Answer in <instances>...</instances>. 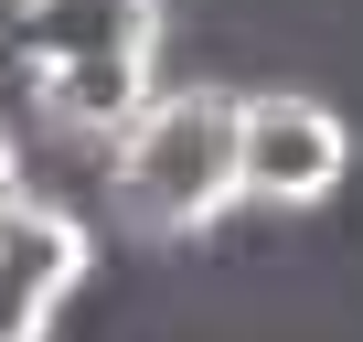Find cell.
Returning <instances> with one entry per match:
<instances>
[{
  "mask_svg": "<svg viewBox=\"0 0 363 342\" xmlns=\"http://www.w3.org/2000/svg\"><path fill=\"white\" fill-rule=\"evenodd\" d=\"M107 204L160 236H214L235 214V86H160L107 150Z\"/></svg>",
  "mask_w": 363,
  "mask_h": 342,
  "instance_id": "1",
  "label": "cell"
},
{
  "mask_svg": "<svg viewBox=\"0 0 363 342\" xmlns=\"http://www.w3.org/2000/svg\"><path fill=\"white\" fill-rule=\"evenodd\" d=\"M352 182V118L310 86H246L235 96V204L257 214H320Z\"/></svg>",
  "mask_w": 363,
  "mask_h": 342,
  "instance_id": "2",
  "label": "cell"
},
{
  "mask_svg": "<svg viewBox=\"0 0 363 342\" xmlns=\"http://www.w3.org/2000/svg\"><path fill=\"white\" fill-rule=\"evenodd\" d=\"M96 267V236L75 225V204H0V342H54V321L75 310Z\"/></svg>",
  "mask_w": 363,
  "mask_h": 342,
  "instance_id": "3",
  "label": "cell"
},
{
  "mask_svg": "<svg viewBox=\"0 0 363 342\" xmlns=\"http://www.w3.org/2000/svg\"><path fill=\"white\" fill-rule=\"evenodd\" d=\"M171 0H11L0 11V54L22 75H65V65H107V54H160Z\"/></svg>",
  "mask_w": 363,
  "mask_h": 342,
  "instance_id": "4",
  "label": "cell"
},
{
  "mask_svg": "<svg viewBox=\"0 0 363 342\" xmlns=\"http://www.w3.org/2000/svg\"><path fill=\"white\" fill-rule=\"evenodd\" d=\"M22 86H33V118L54 139H75V150L107 160L139 128V107L160 96V54H107V65H65V75H22Z\"/></svg>",
  "mask_w": 363,
  "mask_h": 342,
  "instance_id": "5",
  "label": "cell"
},
{
  "mask_svg": "<svg viewBox=\"0 0 363 342\" xmlns=\"http://www.w3.org/2000/svg\"><path fill=\"white\" fill-rule=\"evenodd\" d=\"M22 193H33V171H22V139L0 128V204H22Z\"/></svg>",
  "mask_w": 363,
  "mask_h": 342,
  "instance_id": "6",
  "label": "cell"
}]
</instances>
